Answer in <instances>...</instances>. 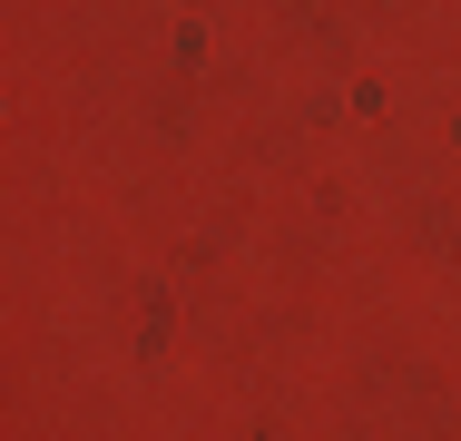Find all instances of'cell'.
Returning <instances> with one entry per match:
<instances>
[]
</instances>
